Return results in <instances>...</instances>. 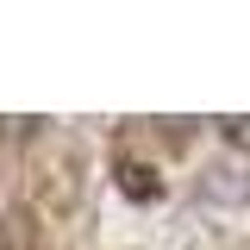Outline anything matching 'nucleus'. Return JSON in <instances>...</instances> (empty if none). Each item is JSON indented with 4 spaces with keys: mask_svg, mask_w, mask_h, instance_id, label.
Listing matches in <instances>:
<instances>
[{
    "mask_svg": "<svg viewBox=\"0 0 250 250\" xmlns=\"http://www.w3.org/2000/svg\"><path fill=\"white\" fill-rule=\"evenodd\" d=\"M119 188L131 194V200H156V194H163V182H156L150 169H138V163H125V169H119Z\"/></svg>",
    "mask_w": 250,
    "mask_h": 250,
    "instance_id": "2",
    "label": "nucleus"
},
{
    "mask_svg": "<svg viewBox=\"0 0 250 250\" xmlns=\"http://www.w3.org/2000/svg\"><path fill=\"white\" fill-rule=\"evenodd\" d=\"M200 194L219 200V207H244L250 200V163H231V156H219L200 169Z\"/></svg>",
    "mask_w": 250,
    "mask_h": 250,
    "instance_id": "1",
    "label": "nucleus"
}]
</instances>
